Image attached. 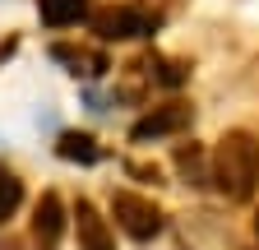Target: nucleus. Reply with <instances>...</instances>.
I'll list each match as a JSON object with an SVG mask.
<instances>
[{
	"label": "nucleus",
	"mask_w": 259,
	"mask_h": 250,
	"mask_svg": "<svg viewBox=\"0 0 259 250\" xmlns=\"http://www.w3.org/2000/svg\"><path fill=\"white\" fill-rule=\"evenodd\" d=\"M227 199H250L259 190V144L245 130L222 135L213 148V176H208Z\"/></svg>",
	"instance_id": "1"
},
{
	"label": "nucleus",
	"mask_w": 259,
	"mask_h": 250,
	"mask_svg": "<svg viewBox=\"0 0 259 250\" xmlns=\"http://www.w3.org/2000/svg\"><path fill=\"white\" fill-rule=\"evenodd\" d=\"M111 213H116L120 232L135 236V241H153V236L162 232L157 204H148V199H139V195H116V199H111Z\"/></svg>",
	"instance_id": "2"
},
{
	"label": "nucleus",
	"mask_w": 259,
	"mask_h": 250,
	"mask_svg": "<svg viewBox=\"0 0 259 250\" xmlns=\"http://www.w3.org/2000/svg\"><path fill=\"white\" fill-rule=\"evenodd\" d=\"M185 125H190V107L171 102V107H157V111H148L144 120H135L130 139H135V144H148V139H167V135H181Z\"/></svg>",
	"instance_id": "3"
},
{
	"label": "nucleus",
	"mask_w": 259,
	"mask_h": 250,
	"mask_svg": "<svg viewBox=\"0 0 259 250\" xmlns=\"http://www.w3.org/2000/svg\"><path fill=\"white\" fill-rule=\"evenodd\" d=\"M153 28H157V19H153V14H144V10H111V14H102V19H97V33H102L107 42L148 37Z\"/></svg>",
	"instance_id": "4"
},
{
	"label": "nucleus",
	"mask_w": 259,
	"mask_h": 250,
	"mask_svg": "<svg viewBox=\"0 0 259 250\" xmlns=\"http://www.w3.org/2000/svg\"><path fill=\"white\" fill-rule=\"evenodd\" d=\"M60 232H65V209H60L56 195H42L37 213H32V241H37V250H56Z\"/></svg>",
	"instance_id": "5"
},
{
	"label": "nucleus",
	"mask_w": 259,
	"mask_h": 250,
	"mask_svg": "<svg viewBox=\"0 0 259 250\" xmlns=\"http://www.w3.org/2000/svg\"><path fill=\"white\" fill-rule=\"evenodd\" d=\"M74 227H79V245H83V250H116L107 218L97 213L88 199H79V209H74Z\"/></svg>",
	"instance_id": "6"
},
{
	"label": "nucleus",
	"mask_w": 259,
	"mask_h": 250,
	"mask_svg": "<svg viewBox=\"0 0 259 250\" xmlns=\"http://www.w3.org/2000/svg\"><path fill=\"white\" fill-rule=\"evenodd\" d=\"M37 14L51 28H70V23H79L88 14V0H37Z\"/></svg>",
	"instance_id": "7"
},
{
	"label": "nucleus",
	"mask_w": 259,
	"mask_h": 250,
	"mask_svg": "<svg viewBox=\"0 0 259 250\" xmlns=\"http://www.w3.org/2000/svg\"><path fill=\"white\" fill-rule=\"evenodd\" d=\"M56 153L65 162H97V139L93 135H60V144H56Z\"/></svg>",
	"instance_id": "8"
},
{
	"label": "nucleus",
	"mask_w": 259,
	"mask_h": 250,
	"mask_svg": "<svg viewBox=\"0 0 259 250\" xmlns=\"http://www.w3.org/2000/svg\"><path fill=\"white\" fill-rule=\"evenodd\" d=\"M19 199H23V181H19L10 167H0V223L19 209Z\"/></svg>",
	"instance_id": "9"
},
{
	"label": "nucleus",
	"mask_w": 259,
	"mask_h": 250,
	"mask_svg": "<svg viewBox=\"0 0 259 250\" xmlns=\"http://www.w3.org/2000/svg\"><path fill=\"white\" fill-rule=\"evenodd\" d=\"M5 51H10V47H0V56H5Z\"/></svg>",
	"instance_id": "10"
},
{
	"label": "nucleus",
	"mask_w": 259,
	"mask_h": 250,
	"mask_svg": "<svg viewBox=\"0 0 259 250\" xmlns=\"http://www.w3.org/2000/svg\"><path fill=\"white\" fill-rule=\"evenodd\" d=\"M254 232H259V223H254Z\"/></svg>",
	"instance_id": "11"
}]
</instances>
